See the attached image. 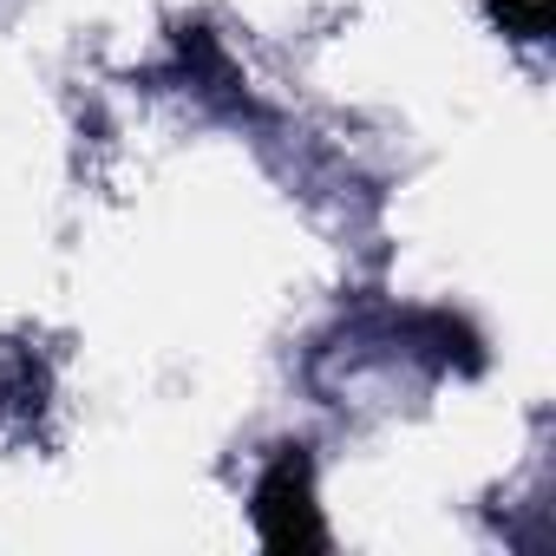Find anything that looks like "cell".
Listing matches in <instances>:
<instances>
[{"label": "cell", "mask_w": 556, "mask_h": 556, "mask_svg": "<svg viewBox=\"0 0 556 556\" xmlns=\"http://www.w3.org/2000/svg\"><path fill=\"white\" fill-rule=\"evenodd\" d=\"M255 530L268 549H321L328 530L315 517V471H308V452L289 445L282 458L268 465V478L255 484Z\"/></svg>", "instance_id": "cell-1"}]
</instances>
